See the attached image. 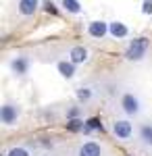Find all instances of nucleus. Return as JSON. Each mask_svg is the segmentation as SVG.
I'll return each instance as SVG.
<instances>
[{
    "label": "nucleus",
    "mask_w": 152,
    "mask_h": 156,
    "mask_svg": "<svg viewBox=\"0 0 152 156\" xmlns=\"http://www.w3.org/2000/svg\"><path fill=\"white\" fill-rule=\"evenodd\" d=\"M148 50H150V40L148 37H136L129 42L127 50H125V58L129 62H140L148 54Z\"/></svg>",
    "instance_id": "obj_1"
},
{
    "label": "nucleus",
    "mask_w": 152,
    "mask_h": 156,
    "mask_svg": "<svg viewBox=\"0 0 152 156\" xmlns=\"http://www.w3.org/2000/svg\"><path fill=\"white\" fill-rule=\"evenodd\" d=\"M119 106H121V110H123L127 117H138L140 110H142V102L133 92H125V94L121 96V100H119Z\"/></svg>",
    "instance_id": "obj_2"
},
{
    "label": "nucleus",
    "mask_w": 152,
    "mask_h": 156,
    "mask_svg": "<svg viewBox=\"0 0 152 156\" xmlns=\"http://www.w3.org/2000/svg\"><path fill=\"white\" fill-rule=\"evenodd\" d=\"M113 133L117 135V140L127 142L133 137V123L129 119H115L113 121Z\"/></svg>",
    "instance_id": "obj_3"
},
{
    "label": "nucleus",
    "mask_w": 152,
    "mask_h": 156,
    "mask_svg": "<svg viewBox=\"0 0 152 156\" xmlns=\"http://www.w3.org/2000/svg\"><path fill=\"white\" fill-rule=\"evenodd\" d=\"M19 115H21L19 106L17 104H11V102L2 104V108H0V121H2L4 127H13L19 121Z\"/></svg>",
    "instance_id": "obj_4"
},
{
    "label": "nucleus",
    "mask_w": 152,
    "mask_h": 156,
    "mask_svg": "<svg viewBox=\"0 0 152 156\" xmlns=\"http://www.w3.org/2000/svg\"><path fill=\"white\" fill-rule=\"evenodd\" d=\"M42 6V0H17V12L21 17H34Z\"/></svg>",
    "instance_id": "obj_5"
},
{
    "label": "nucleus",
    "mask_w": 152,
    "mask_h": 156,
    "mask_svg": "<svg viewBox=\"0 0 152 156\" xmlns=\"http://www.w3.org/2000/svg\"><path fill=\"white\" fill-rule=\"evenodd\" d=\"M104 148L98 144V142H83L77 148V156H102Z\"/></svg>",
    "instance_id": "obj_6"
},
{
    "label": "nucleus",
    "mask_w": 152,
    "mask_h": 156,
    "mask_svg": "<svg viewBox=\"0 0 152 156\" xmlns=\"http://www.w3.org/2000/svg\"><path fill=\"white\" fill-rule=\"evenodd\" d=\"M88 34L96 40H102L108 36V23L106 21H90L88 23Z\"/></svg>",
    "instance_id": "obj_7"
},
{
    "label": "nucleus",
    "mask_w": 152,
    "mask_h": 156,
    "mask_svg": "<svg viewBox=\"0 0 152 156\" xmlns=\"http://www.w3.org/2000/svg\"><path fill=\"white\" fill-rule=\"evenodd\" d=\"M29 67H31V60L27 58V56H17V58L11 60V69L15 75H19V77H23L29 73Z\"/></svg>",
    "instance_id": "obj_8"
},
{
    "label": "nucleus",
    "mask_w": 152,
    "mask_h": 156,
    "mask_svg": "<svg viewBox=\"0 0 152 156\" xmlns=\"http://www.w3.org/2000/svg\"><path fill=\"white\" fill-rule=\"evenodd\" d=\"M69 60L75 62V65H83V62L90 60V50L85 48V46H73L69 50Z\"/></svg>",
    "instance_id": "obj_9"
},
{
    "label": "nucleus",
    "mask_w": 152,
    "mask_h": 156,
    "mask_svg": "<svg viewBox=\"0 0 152 156\" xmlns=\"http://www.w3.org/2000/svg\"><path fill=\"white\" fill-rule=\"evenodd\" d=\"M108 36H113L115 40H123V37L129 36V29L125 23H121V21H110L108 23Z\"/></svg>",
    "instance_id": "obj_10"
},
{
    "label": "nucleus",
    "mask_w": 152,
    "mask_h": 156,
    "mask_svg": "<svg viewBox=\"0 0 152 156\" xmlns=\"http://www.w3.org/2000/svg\"><path fill=\"white\" fill-rule=\"evenodd\" d=\"M75 62H71V60H59L56 62V71L60 73V77H65V79H73L75 77Z\"/></svg>",
    "instance_id": "obj_11"
},
{
    "label": "nucleus",
    "mask_w": 152,
    "mask_h": 156,
    "mask_svg": "<svg viewBox=\"0 0 152 156\" xmlns=\"http://www.w3.org/2000/svg\"><path fill=\"white\" fill-rule=\"evenodd\" d=\"M60 6H63V11H67L69 15H81L83 12V6L79 0H60Z\"/></svg>",
    "instance_id": "obj_12"
},
{
    "label": "nucleus",
    "mask_w": 152,
    "mask_h": 156,
    "mask_svg": "<svg viewBox=\"0 0 152 156\" xmlns=\"http://www.w3.org/2000/svg\"><path fill=\"white\" fill-rule=\"evenodd\" d=\"M140 142L144 146L152 148V125H150V123H146V125H142V127H140Z\"/></svg>",
    "instance_id": "obj_13"
},
{
    "label": "nucleus",
    "mask_w": 152,
    "mask_h": 156,
    "mask_svg": "<svg viewBox=\"0 0 152 156\" xmlns=\"http://www.w3.org/2000/svg\"><path fill=\"white\" fill-rule=\"evenodd\" d=\"M75 96H77V100H79V102H83V104H88V102H90V100L94 98V92L90 90V87H77Z\"/></svg>",
    "instance_id": "obj_14"
},
{
    "label": "nucleus",
    "mask_w": 152,
    "mask_h": 156,
    "mask_svg": "<svg viewBox=\"0 0 152 156\" xmlns=\"http://www.w3.org/2000/svg\"><path fill=\"white\" fill-rule=\"evenodd\" d=\"M85 133L90 131H102V123H100V119L98 117H90V119L85 121V129H83Z\"/></svg>",
    "instance_id": "obj_15"
},
{
    "label": "nucleus",
    "mask_w": 152,
    "mask_h": 156,
    "mask_svg": "<svg viewBox=\"0 0 152 156\" xmlns=\"http://www.w3.org/2000/svg\"><path fill=\"white\" fill-rule=\"evenodd\" d=\"M67 129H71V131H83V129H85V121H81V119H69Z\"/></svg>",
    "instance_id": "obj_16"
},
{
    "label": "nucleus",
    "mask_w": 152,
    "mask_h": 156,
    "mask_svg": "<svg viewBox=\"0 0 152 156\" xmlns=\"http://www.w3.org/2000/svg\"><path fill=\"white\" fill-rule=\"evenodd\" d=\"M4 156H31V152H29L27 148H23V146H15V148H11Z\"/></svg>",
    "instance_id": "obj_17"
},
{
    "label": "nucleus",
    "mask_w": 152,
    "mask_h": 156,
    "mask_svg": "<svg viewBox=\"0 0 152 156\" xmlns=\"http://www.w3.org/2000/svg\"><path fill=\"white\" fill-rule=\"evenodd\" d=\"M42 9L50 15H59V9H56V4L52 2V0H42Z\"/></svg>",
    "instance_id": "obj_18"
},
{
    "label": "nucleus",
    "mask_w": 152,
    "mask_h": 156,
    "mask_svg": "<svg viewBox=\"0 0 152 156\" xmlns=\"http://www.w3.org/2000/svg\"><path fill=\"white\" fill-rule=\"evenodd\" d=\"M142 15H152V0H142Z\"/></svg>",
    "instance_id": "obj_19"
},
{
    "label": "nucleus",
    "mask_w": 152,
    "mask_h": 156,
    "mask_svg": "<svg viewBox=\"0 0 152 156\" xmlns=\"http://www.w3.org/2000/svg\"><path fill=\"white\" fill-rule=\"evenodd\" d=\"M77 115H79V108L75 106V108H71L69 112H67V119H77Z\"/></svg>",
    "instance_id": "obj_20"
}]
</instances>
